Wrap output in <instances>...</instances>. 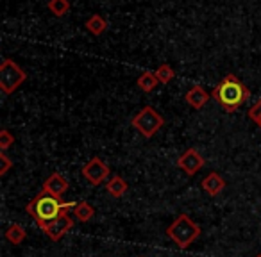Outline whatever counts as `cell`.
<instances>
[{
  "mask_svg": "<svg viewBox=\"0 0 261 257\" xmlns=\"http://www.w3.org/2000/svg\"><path fill=\"white\" fill-rule=\"evenodd\" d=\"M75 206H77V202H73V200L72 202H65L63 198H56V196L48 195L47 191H41L27 204L25 211L31 214V218L43 229L45 225L54 221L56 218H59L63 213L73 211Z\"/></svg>",
  "mask_w": 261,
  "mask_h": 257,
  "instance_id": "6da1fadb",
  "label": "cell"
},
{
  "mask_svg": "<svg viewBox=\"0 0 261 257\" xmlns=\"http://www.w3.org/2000/svg\"><path fill=\"white\" fill-rule=\"evenodd\" d=\"M211 97L224 107V111L234 112V111H238L243 102L249 100L250 91L238 77L229 73V75H225L224 79L213 88Z\"/></svg>",
  "mask_w": 261,
  "mask_h": 257,
  "instance_id": "7a4b0ae2",
  "label": "cell"
},
{
  "mask_svg": "<svg viewBox=\"0 0 261 257\" xmlns=\"http://www.w3.org/2000/svg\"><path fill=\"white\" fill-rule=\"evenodd\" d=\"M200 232H202L200 227L188 216V214H179V216L167 227V236L181 250H186L188 246H192V243L197 241Z\"/></svg>",
  "mask_w": 261,
  "mask_h": 257,
  "instance_id": "3957f363",
  "label": "cell"
},
{
  "mask_svg": "<svg viewBox=\"0 0 261 257\" xmlns=\"http://www.w3.org/2000/svg\"><path fill=\"white\" fill-rule=\"evenodd\" d=\"M130 123H133V127H135L143 138L150 139L160 129H163L165 118L152 107V105H145L142 111H138L133 116Z\"/></svg>",
  "mask_w": 261,
  "mask_h": 257,
  "instance_id": "277c9868",
  "label": "cell"
},
{
  "mask_svg": "<svg viewBox=\"0 0 261 257\" xmlns=\"http://www.w3.org/2000/svg\"><path fill=\"white\" fill-rule=\"evenodd\" d=\"M27 80V73L13 59L4 58L0 65V90L4 95H11Z\"/></svg>",
  "mask_w": 261,
  "mask_h": 257,
  "instance_id": "5b68a950",
  "label": "cell"
},
{
  "mask_svg": "<svg viewBox=\"0 0 261 257\" xmlns=\"http://www.w3.org/2000/svg\"><path fill=\"white\" fill-rule=\"evenodd\" d=\"M109 175H111V170L109 166L100 159V157H91L86 164L83 166V177L90 182L91 186H100L104 182H108Z\"/></svg>",
  "mask_w": 261,
  "mask_h": 257,
  "instance_id": "8992f818",
  "label": "cell"
},
{
  "mask_svg": "<svg viewBox=\"0 0 261 257\" xmlns=\"http://www.w3.org/2000/svg\"><path fill=\"white\" fill-rule=\"evenodd\" d=\"M204 164H206V161H204V157L200 156L195 149L185 150V152H182L181 156H179V159H177L179 170L185 172L188 177H193V175L199 174V172L204 168Z\"/></svg>",
  "mask_w": 261,
  "mask_h": 257,
  "instance_id": "52a82bcc",
  "label": "cell"
},
{
  "mask_svg": "<svg viewBox=\"0 0 261 257\" xmlns=\"http://www.w3.org/2000/svg\"><path fill=\"white\" fill-rule=\"evenodd\" d=\"M73 225H75V223H73L72 216H70L68 213H63L61 216L56 218L54 221H50V223L45 225L41 231L48 236V239H50V241H59V239H61L66 232L72 231Z\"/></svg>",
  "mask_w": 261,
  "mask_h": 257,
  "instance_id": "ba28073f",
  "label": "cell"
},
{
  "mask_svg": "<svg viewBox=\"0 0 261 257\" xmlns=\"http://www.w3.org/2000/svg\"><path fill=\"white\" fill-rule=\"evenodd\" d=\"M68 188H70L68 181L61 174H58V172L50 174L47 177V181L43 182V191H47L48 195L56 196V198H63V195L68 191Z\"/></svg>",
  "mask_w": 261,
  "mask_h": 257,
  "instance_id": "9c48e42d",
  "label": "cell"
},
{
  "mask_svg": "<svg viewBox=\"0 0 261 257\" xmlns=\"http://www.w3.org/2000/svg\"><path fill=\"white\" fill-rule=\"evenodd\" d=\"M200 186H202V189L210 196H217V195H220V193L224 191L227 184H225L224 177H222L218 172H210V174H207L206 177L202 179Z\"/></svg>",
  "mask_w": 261,
  "mask_h": 257,
  "instance_id": "30bf717a",
  "label": "cell"
},
{
  "mask_svg": "<svg viewBox=\"0 0 261 257\" xmlns=\"http://www.w3.org/2000/svg\"><path fill=\"white\" fill-rule=\"evenodd\" d=\"M185 98L193 109H202L210 102V93L202 86H192Z\"/></svg>",
  "mask_w": 261,
  "mask_h": 257,
  "instance_id": "8fae6325",
  "label": "cell"
},
{
  "mask_svg": "<svg viewBox=\"0 0 261 257\" xmlns=\"http://www.w3.org/2000/svg\"><path fill=\"white\" fill-rule=\"evenodd\" d=\"M129 189V184L125 182V179L122 175H113L108 182H106V191L113 196V198H122Z\"/></svg>",
  "mask_w": 261,
  "mask_h": 257,
  "instance_id": "7c38bea8",
  "label": "cell"
},
{
  "mask_svg": "<svg viewBox=\"0 0 261 257\" xmlns=\"http://www.w3.org/2000/svg\"><path fill=\"white\" fill-rule=\"evenodd\" d=\"M86 29L90 31L93 36H102V34L108 31V22H106L104 16L100 15H90V18L86 20Z\"/></svg>",
  "mask_w": 261,
  "mask_h": 257,
  "instance_id": "4fadbf2b",
  "label": "cell"
},
{
  "mask_svg": "<svg viewBox=\"0 0 261 257\" xmlns=\"http://www.w3.org/2000/svg\"><path fill=\"white\" fill-rule=\"evenodd\" d=\"M73 216L79 221H83V223H86V221H90L91 218L95 216V207L91 206L90 202H86V200H81V202H77V206L73 207Z\"/></svg>",
  "mask_w": 261,
  "mask_h": 257,
  "instance_id": "5bb4252c",
  "label": "cell"
},
{
  "mask_svg": "<svg viewBox=\"0 0 261 257\" xmlns=\"http://www.w3.org/2000/svg\"><path fill=\"white\" fill-rule=\"evenodd\" d=\"M158 84H160V80H158V77L154 72L142 73V75L138 77V80H136V86H138L143 93H150V91H154L158 88Z\"/></svg>",
  "mask_w": 261,
  "mask_h": 257,
  "instance_id": "9a60e30c",
  "label": "cell"
},
{
  "mask_svg": "<svg viewBox=\"0 0 261 257\" xmlns=\"http://www.w3.org/2000/svg\"><path fill=\"white\" fill-rule=\"evenodd\" d=\"M27 238L25 229L22 227L20 223H13L11 227L6 231V239H8L11 245H22Z\"/></svg>",
  "mask_w": 261,
  "mask_h": 257,
  "instance_id": "2e32d148",
  "label": "cell"
},
{
  "mask_svg": "<svg viewBox=\"0 0 261 257\" xmlns=\"http://www.w3.org/2000/svg\"><path fill=\"white\" fill-rule=\"evenodd\" d=\"M48 11L56 16H65L70 11V0H48Z\"/></svg>",
  "mask_w": 261,
  "mask_h": 257,
  "instance_id": "e0dca14e",
  "label": "cell"
},
{
  "mask_svg": "<svg viewBox=\"0 0 261 257\" xmlns=\"http://www.w3.org/2000/svg\"><path fill=\"white\" fill-rule=\"evenodd\" d=\"M154 73H156V77H158V80H160V84H168V82H172V79L175 77L174 68H172L170 65H167V63H163V65L158 66V70H156Z\"/></svg>",
  "mask_w": 261,
  "mask_h": 257,
  "instance_id": "ac0fdd59",
  "label": "cell"
},
{
  "mask_svg": "<svg viewBox=\"0 0 261 257\" xmlns=\"http://www.w3.org/2000/svg\"><path fill=\"white\" fill-rule=\"evenodd\" d=\"M13 143H15V136L9 132V129H2V131H0V150L6 152Z\"/></svg>",
  "mask_w": 261,
  "mask_h": 257,
  "instance_id": "d6986e66",
  "label": "cell"
},
{
  "mask_svg": "<svg viewBox=\"0 0 261 257\" xmlns=\"http://www.w3.org/2000/svg\"><path fill=\"white\" fill-rule=\"evenodd\" d=\"M249 118L252 120V122H256L257 125L261 127V98L249 109Z\"/></svg>",
  "mask_w": 261,
  "mask_h": 257,
  "instance_id": "ffe728a7",
  "label": "cell"
},
{
  "mask_svg": "<svg viewBox=\"0 0 261 257\" xmlns=\"http://www.w3.org/2000/svg\"><path fill=\"white\" fill-rule=\"evenodd\" d=\"M11 166H13V161L8 157V154H6V152L0 154V177H4Z\"/></svg>",
  "mask_w": 261,
  "mask_h": 257,
  "instance_id": "44dd1931",
  "label": "cell"
},
{
  "mask_svg": "<svg viewBox=\"0 0 261 257\" xmlns=\"http://www.w3.org/2000/svg\"><path fill=\"white\" fill-rule=\"evenodd\" d=\"M256 257H261V253H257V255H256Z\"/></svg>",
  "mask_w": 261,
  "mask_h": 257,
  "instance_id": "7402d4cb",
  "label": "cell"
}]
</instances>
